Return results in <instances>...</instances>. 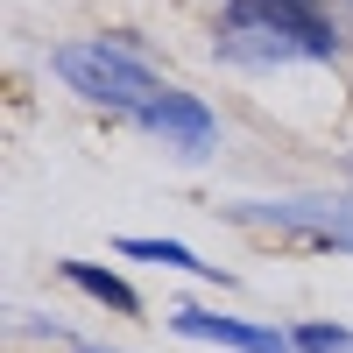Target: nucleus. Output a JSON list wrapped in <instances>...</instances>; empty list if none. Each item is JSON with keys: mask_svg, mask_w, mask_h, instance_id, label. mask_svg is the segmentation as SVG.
Wrapping results in <instances>:
<instances>
[{"mask_svg": "<svg viewBox=\"0 0 353 353\" xmlns=\"http://www.w3.org/2000/svg\"><path fill=\"white\" fill-rule=\"evenodd\" d=\"M212 50L226 57V64H297V57L332 64L339 36L311 8H290V0H233V8L219 14Z\"/></svg>", "mask_w": 353, "mask_h": 353, "instance_id": "nucleus-1", "label": "nucleus"}, {"mask_svg": "<svg viewBox=\"0 0 353 353\" xmlns=\"http://www.w3.org/2000/svg\"><path fill=\"white\" fill-rule=\"evenodd\" d=\"M50 71L57 78H64L71 85V92L85 99V106H106V113H134V121H141V113H149L163 92H170V85L149 71V64H141V57L128 50V43H64V50H57L50 57Z\"/></svg>", "mask_w": 353, "mask_h": 353, "instance_id": "nucleus-2", "label": "nucleus"}, {"mask_svg": "<svg viewBox=\"0 0 353 353\" xmlns=\"http://www.w3.org/2000/svg\"><path fill=\"white\" fill-rule=\"evenodd\" d=\"M226 219H241V226H276V233H304L311 248H346V254H353V198H276V205H226Z\"/></svg>", "mask_w": 353, "mask_h": 353, "instance_id": "nucleus-3", "label": "nucleus"}, {"mask_svg": "<svg viewBox=\"0 0 353 353\" xmlns=\"http://www.w3.org/2000/svg\"><path fill=\"white\" fill-rule=\"evenodd\" d=\"M170 325L184 332V339L233 346V353H297V339H283L269 325H248V318H219V311H170Z\"/></svg>", "mask_w": 353, "mask_h": 353, "instance_id": "nucleus-4", "label": "nucleus"}, {"mask_svg": "<svg viewBox=\"0 0 353 353\" xmlns=\"http://www.w3.org/2000/svg\"><path fill=\"white\" fill-rule=\"evenodd\" d=\"M141 128L163 134V149H184V156H205V149H212V113H205L191 92H176V85L141 113Z\"/></svg>", "mask_w": 353, "mask_h": 353, "instance_id": "nucleus-5", "label": "nucleus"}, {"mask_svg": "<svg viewBox=\"0 0 353 353\" xmlns=\"http://www.w3.org/2000/svg\"><path fill=\"white\" fill-rule=\"evenodd\" d=\"M64 283H78L85 297H99L106 311H121V318H134V311H141V297H134V290L113 276V269H92V261H64Z\"/></svg>", "mask_w": 353, "mask_h": 353, "instance_id": "nucleus-6", "label": "nucleus"}, {"mask_svg": "<svg viewBox=\"0 0 353 353\" xmlns=\"http://www.w3.org/2000/svg\"><path fill=\"white\" fill-rule=\"evenodd\" d=\"M121 254H134V261H163V269H191V276H212V283H219V269H212V261H198L184 241H134V233H128Z\"/></svg>", "mask_w": 353, "mask_h": 353, "instance_id": "nucleus-7", "label": "nucleus"}, {"mask_svg": "<svg viewBox=\"0 0 353 353\" xmlns=\"http://www.w3.org/2000/svg\"><path fill=\"white\" fill-rule=\"evenodd\" d=\"M297 353H353L346 325H297Z\"/></svg>", "mask_w": 353, "mask_h": 353, "instance_id": "nucleus-8", "label": "nucleus"}, {"mask_svg": "<svg viewBox=\"0 0 353 353\" xmlns=\"http://www.w3.org/2000/svg\"><path fill=\"white\" fill-rule=\"evenodd\" d=\"M290 8H311V0H290Z\"/></svg>", "mask_w": 353, "mask_h": 353, "instance_id": "nucleus-9", "label": "nucleus"}, {"mask_svg": "<svg viewBox=\"0 0 353 353\" xmlns=\"http://www.w3.org/2000/svg\"><path fill=\"white\" fill-rule=\"evenodd\" d=\"M85 353H99V346H85Z\"/></svg>", "mask_w": 353, "mask_h": 353, "instance_id": "nucleus-10", "label": "nucleus"}]
</instances>
